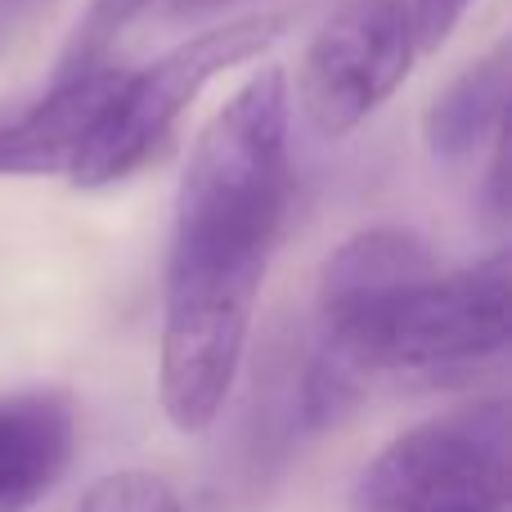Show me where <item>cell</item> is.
I'll return each instance as SVG.
<instances>
[{
	"instance_id": "52a82bcc",
	"label": "cell",
	"mask_w": 512,
	"mask_h": 512,
	"mask_svg": "<svg viewBox=\"0 0 512 512\" xmlns=\"http://www.w3.org/2000/svg\"><path fill=\"white\" fill-rule=\"evenodd\" d=\"M77 409L59 391H0V512H27L68 472Z\"/></svg>"
},
{
	"instance_id": "ba28073f",
	"label": "cell",
	"mask_w": 512,
	"mask_h": 512,
	"mask_svg": "<svg viewBox=\"0 0 512 512\" xmlns=\"http://www.w3.org/2000/svg\"><path fill=\"white\" fill-rule=\"evenodd\" d=\"M508 99V50L495 45L486 59L468 63L441 95L432 99L423 117V140L436 158L454 162L468 158L486 140H499Z\"/></svg>"
},
{
	"instance_id": "6da1fadb",
	"label": "cell",
	"mask_w": 512,
	"mask_h": 512,
	"mask_svg": "<svg viewBox=\"0 0 512 512\" xmlns=\"http://www.w3.org/2000/svg\"><path fill=\"white\" fill-rule=\"evenodd\" d=\"M319 333L342 382L486 364L508 346V256L441 270L414 230H360L324 261Z\"/></svg>"
},
{
	"instance_id": "8fae6325",
	"label": "cell",
	"mask_w": 512,
	"mask_h": 512,
	"mask_svg": "<svg viewBox=\"0 0 512 512\" xmlns=\"http://www.w3.org/2000/svg\"><path fill=\"white\" fill-rule=\"evenodd\" d=\"M216 5H225V0H167V14H198V9H216Z\"/></svg>"
},
{
	"instance_id": "5b68a950",
	"label": "cell",
	"mask_w": 512,
	"mask_h": 512,
	"mask_svg": "<svg viewBox=\"0 0 512 512\" xmlns=\"http://www.w3.org/2000/svg\"><path fill=\"white\" fill-rule=\"evenodd\" d=\"M414 59L409 0H346L297 63L301 117L324 140L360 131L405 86Z\"/></svg>"
},
{
	"instance_id": "8992f818",
	"label": "cell",
	"mask_w": 512,
	"mask_h": 512,
	"mask_svg": "<svg viewBox=\"0 0 512 512\" xmlns=\"http://www.w3.org/2000/svg\"><path fill=\"white\" fill-rule=\"evenodd\" d=\"M122 81L126 68L117 63L63 72L50 95L0 122V176H72Z\"/></svg>"
},
{
	"instance_id": "30bf717a",
	"label": "cell",
	"mask_w": 512,
	"mask_h": 512,
	"mask_svg": "<svg viewBox=\"0 0 512 512\" xmlns=\"http://www.w3.org/2000/svg\"><path fill=\"white\" fill-rule=\"evenodd\" d=\"M472 0H409V23H414L418 54H436L463 23Z\"/></svg>"
},
{
	"instance_id": "7a4b0ae2",
	"label": "cell",
	"mask_w": 512,
	"mask_h": 512,
	"mask_svg": "<svg viewBox=\"0 0 512 512\" xmlns=\"http://www.w3.org/2000/svg\"><path fill=\"white\" fill-rule=\"evenodd\" d=\"M288 77L265 63L198 131L176 189L167 261L270 265L292 194Z\"/></svg>"
},
{
	"instance_id": "3957f363",
	"label": "cell",
	"mask_w": 512,
	"mask_h": 512,
	"mask_svg": "<svg viewBox=\"0 0 512 512\" xmlns=\"http://www.w3.org/2000/svg\"><path fill=\"white\" fill-rule=\"evenodd\" d=\"M283 27H288L283 14L230 18V23L180 41L176 50L153 59L149 68H126L122 90L108 104L104 122L90 135L86 153L77 158L68 180L77 189H108L117 180L135 176L176 135V126L203 99V90L230 68L261 59L283 36Z\"/></svg>"
},
{
	"instance_id": "9c48e42d",
	"label": "cell",
	"mask_w": 512,
	"mask_h": 512,
	"mask_svg": "<svg viewBox=\"0 0 512 512\" xmlns=\"http://www.w3.org/2000/svg\"><path fill=\"white\" fill-rule=\"evenodd\" d=\"M68 512H185V504L167 477L144 468H122L81 490Z\"/></svg>"
},
{
	"instance_id": "277c9868",
	"label": "cell",
	"mask_w": 512,
	"mask_h": 512,
	"mask_svg": "<svg viewBox=\"0 0 512 512\" xmlns=\"http://www.w3.org/2000/svg\"><path fill=\"white\" fill-rule=\"evenodd\" d=\"M355 512H508L504 400L436 414L400 432L355 481Z\"/></svg>"
}]
</instances>
